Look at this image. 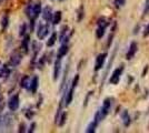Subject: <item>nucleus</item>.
Masks as SVG:
<instances>
[{"label":"nucleus","mask_w":149,"mask_h":133,"mask_svg":"<svg viewBox=\"0 0 149 133\" xmlns=\"http://www.w3.org/2000/svg\"><path fill=\"white\" fill-rule=\"evenodd\" d=\"M123 71H124V65H120L119 68H117V69L112 72L111 76L109 79V82L111 83V84H117V83H119L120 76L123 74Z\"/></svg>","instance_id":"1"},{"label":"nucleus","mask_w":149,"mask_h":133,"mask_svg":"<svg viewBox=\"0 0 149 133\" xmlns=\"http://www.w3.org/2000/svg\"><path fill=\"white\" fill-rule=\"evenodd\" d=\"M48 32H49V28H48V25L40 23L39 27H38V30H37V37L40 39V40H42V39H45L46 37H47Z\"/></svg>","instance_id":"2"},{"label":"nucleus","mask_w":149,"mask_h":133,"mask_svg":"<svg viewBox=\"0 0 149 133\" xmlns=\"http://www.w3.org/2000/svg\"><path fill=\"white\" fill-rule=\"evenodd\" d=\"M19 107V95L15 94L13 95L10 99H9V102H8V108L10 111H16Z\"/></svg>","instance_id":"3"},{"label":"nucleus","mask_w":149,"mask_h":133,"mask_svg":"<svg viewBox=\"0 0 149 133\" xmlns=\"http://www.w3.org/2000/svg\"><path fill=\"white\" fill-rule=\"evenodd\" d=\"M107 58V53L104 52V53H100L98 57L96 58V63H95V71H99L102 65L105 63V60Z\"/></svg>","instance_id":"4"},{"label":"nucleus","mask_w":149,"mask_h":133,"mask_svg":"<svg viewBox=\"0 0 149 133\" xmlns=\"http://www.w3.org/2000/svg\"><path fill=\"white\" fill-rule=\"evenodd\" d=\"M137 49H138V47H137L136 42H135V41L131 42L130 47H129V50H128L127 54H126V59H127V60H131L132 58L135 57V54H136V52H137Z\"/></svg>","instance_id":"5"},{"label":"nucleus","mask_w":149,"mask_h":133,"mask_svg":"<svg viewBox=\"0 0 149 133\" xmlns=\"http://www.w3.org/2000/svg\"><path fill=\"white\" fill-rule=\"evenodd\" d=\"M60 69H61V58L58 57L55 62V65H54V80H57L59 78Z\"/></svg>","instance_id":"6"},{"label":"nucleus","mask_w":149,"mask_h":133,"mask_svg":"<svg viewBox=\"0 0 149 133\" xmlns=\"http://www.w3.org/2000/svg\"><path fill=\"white\" fill-rule=\"evenodd\" d=\"M110 108H111V101H110V99H106L105 101H104V104H102V108L100 109V111L106 116L107 114L109 113Z\"/></svg>","instance_id":"7"},{"label":"nucleus","mask_w":149,"mask_h":133,"mask_svg":"<svg viewBox=\"0 0 149 133\" xmlns=\"http://www.w3.org/2000/svg\"><path fill=\"white\" fill-rule=\"evenodd\" d=\"M21 62V54L20 53H13L11 58H10V65L13 67H17L19 63Z\"/></svg>","instance_id":"8"},{"label":"nucleus","mask_w":149,"mask_h":133,"mask_svg":"<svg viewBox=\"0 0 149 133\" xmlns=\"http://www.w3.org/2000/svg\"><path fill=\"white\" fill-rule=\"evenodd\" d=\"M121 120L124 122L125 127H129L130 125V115H129L127 110L123 111V113H121Z\"/></svg>","instance_id":"9"},{"label":"nucleus","mask_w":149,"mask_h":133,"mask_svg":"<svg viewBox=\"0 0 149 133\" xmlns=\"http://www.w3.org/2000/svg\"><path fill=\"white\" fill-rule=\"evenodd\" d=\"M52 11H51V9H50L49 7H46L44 9V11H42V17H44V19L46 21H50V20L52 19Z\"/></svg>","instance_id":"10"},{"label":"nucleus","mask_w":149,"mask_h":133,"mask_svg":"<svg viewBox=\"0 0 149 133\" xmlns=\"http://www.w3.org/2000/svg\"><path fill=\"white\" fill-rule=\"evenodd\" d=\"M38 83H39V79H38V76H33V78H32V80H31L30 84H29V88H30V91L32 92V93H35V92L37 91Z\"/></svg>","instance_id":"11"},{"label":"nucleus","mask_w":149,"mask_h":133,"mask_svg":"<svg viewBox=\"0 0 149 133\" xmlns=\"http://www.w3.org/2000/svg\"><path fill=\"white\" fill-rule=\"evenodd\" d=\"M74 88H71L69 89L68 93H67V96H66V105H69L70 103H71V101H72V98H74Z\"/></svg>","instance_id":"12"},{"label":"nucleus","mask_w":149,"mask_h":133,"mask_svg":"<svg viewBox=\"0 0 149 133\" xmlns=\"http://www.w3.org/2000/svg\"><path fill=\"white\" fill-rule=\"evenodd\" d=\"M51 21H52L54 25H58V23L61 21V12H60V11H57V12L54 13Z\"/></svg>","instance_id":"13"},{"label":"nucleus","mask_w":149,"mask_h":133,"mask_svg":"<svg viewBox=\"0 0 149 133\" xmlns=\"http://www.w3.org/2000/svg\"><path fill=\"white\" fill-rule=\"evenodd\" d=\"M68 52V45L67 44H62L61 47L59 48V51H58V57L62 58L63 56H66Z\"/></svg>","instance_id":"14"},{"label":"nucleus","mask_w":149,"mask_h":133,"mask_svg":"<svg viewBox=\"0 0 149 133\" xmlns=\"http://www.w3.org/2000/svg\"><path fill=\"white\" fill-rule=\"evenodd\" d=\"M21 48H22L24 52H28V50H29V36H26L25 38H24Z\"/></svg>","instance_id":"15"},{"label":"nucleus","mask_w":149,"mask_h":133,"mask_svg":"<svg viewBox=\"0 0 149 133\" xmlns=\"http://www.w3.org/2000/svg\"><path fill=\"white\" fill-rule=\"evenodd\" d=\"M56 40H57V33L54 32V33L50 36L49 40H48V42H47V45H48V47H52V45L55 44V42H56Z\"/></svg>","instance_id":"16"},{"label":"nucleus","mask_w":149,"mask_h":133,"mask_svg":"<svg viewBox=\"0 0 149 133\" xmlns=\"http://www.w3.org/2000/svg\"><path fill=\"white\" fill-rule=\"evenodd\" d=\"M20 84H21V87H22V88H25V89L29 88V84H30V83H29V76H24V78L21 79Z\"/></svg>","instance_id":"17"},{"label":"nucleus","mask_w":149,"mask_h":133,"mask_svg":"<svg viewBox=\"0 0 149 133\" xmlns=\"http://www.w3.org/2000/svg\"><path fill=\"white\" fill-rule=\"evenodd\" d=\"M105 30L106 28H102V27H98L97 31H96V37L98 39H101L104 36H105Z\"/></svg>","instance_id":"18"},{"label":"nucleus","mask_w":149,"mask_h":133,"mask_svg":"<svg viewBox=\"0 0 149 133\" xmlns=\"http://www.w3.org/2000/svg\"><path fill=\"white\" fill-rule=\"evenodd\" d=\"M97 125H98V123L96 122V121H93L89 125H88V127H87V131L88 133H91V132H95V130H96V127H97Z\"/></svg>","instance_id":"19"},{"label":"nucleus","mask_w":149,"mask_h":133,"mask_svg":"<svg viewBox=\"0 0 149 133\" xmlns=\"http://www.w3.org/2000/svg\"><path fill=\"white\" fill-rule=\"evenodd\" d=\"M108 25H109V22H108V21H107L105 18H100V19L98 20V27L107 28V27H108Z\"/></svg>","instance_id":"20"},{"label":"nucleus","mask_w":149,"mask_h":133,"mask_svg":"<svg viewBox=\"0 0 149 133\" xmlns=\"http://www.w3.org/2000/svg\"><path fill=\"white\" fill-rule=\"evenodd\" d=\"M66 119H67V113H66V112H63V113L61 114V118L59 119V120H60V122H59V125H60V127H62V125L65 124Z\"/></svg>","instance_id":"21"},{"label":"nucleus","mask_w":149,"mask_h":133,"mask_svg":"<svg viewBox=\"0 0 149 133\" xmlns=\"http://www.w3.org/2000/svg\"><path fill=\"white\" fill-rule=\"evenodd\" d=\"M143 14H149V0H146L145 8H143Z\"/></svg>","instance_id":"22"},{"label":"nucleus","mask_w":149,"mask_h":133,"mask_svg":"<svg viewBox=\"0 0 149 133\" xmlns=\"http://www.w3.org/2000/svg\"><path fill=\"white\" fill-rule=\"evenodd\" d=\"M8 21H9L8 17H7V16H5V17L2 18V29H3V30L6 29L7 25H8Z\"/></svg>","instance_id":"23"},{"label":"nucleus","mask_w":149,"mask_h":133,"mask_svg":"<svg viewBox=\"0 0 149 133\" xmlns=\"http://www.w3.org/2000/svg\"><path fill=\"white\" fill-rule=\"evenodd\" d=\"M78 81H79V76L77 74V76L74 78V80H72V85H71V87H72V88H76L77 84H78Z\"/></svg>","instance_id":"24"},{"label":"nucleus","mask_w":149,"mask_h":133,"mask_svg":"<svg viewBox=\"0 0 149 133\" xmlns=\"http://www.w3.org/2000/svg\"><path fill=\"white\" fill-rule=\"evenodd\" d=\"M26 28H27V25L24 23V25H21L20 27V36H25L26 33Z\"/></svg>","instance_id":"25"},{"label":"nucleus","mask_w":149,"mask_h":133,"mask_svg":"<svg viewBox=\"0 0 149 133\" xmlns=\"http://www.w3.org/2000/svg\"><path fill=\"white\" fill-rule=\"evenodd\" d=\"M115 2H116L117 7H123L125 5V2H126V0H115Z\"/></svg>","instance_id":"26"},{"label":"nucleus","mask_w":149,"mask_h":133,"mask_svg":"<svg viewBox=\"0 0 149 133\" xmlns=\"http://www.w3.org/2000/svg\"><path fill=\"white\" fill-rule=\"evenodd\" d=\"M149 36V25H146L145 30H143V37H148Z\"/></svg>","instance_id":"27"},{"label":"nucleus","mask_w":149,"mask_h":133,"mask_svg":"<svg viewBox=\"0 0 149 133\" xmlns=\"http://www.w3.org/2000/svg\"><path fill=\"white\" fill-rule=\"evenodd\" d=\"M26 130H25V124L24 123H21L20 124V130H19V132H25Z\"/></svg>","instance_id":"28"},{"label":"nucleus","mask_w":149,"mask_h":133,"mask_svg":"<svg viewBox=\"0 0 149 133\" xmlns=\"http://www.w3.org/2000/svg\"><path fill=\"white\" fill-rule=\"evenodd\" d=\"M35 127H36V124L35 123H32L30 125V129H29V131L28 132H33V130H35Z\"/></svg>","instance_id":"29"},{"label":"nucleus","mask_w":149,"mask_h":133,"mask_svg":"<svg viewBox=\"0 0 149 133\" xmlns=\"http://www.w3.org/2000/svg\"><path fill=\"white\" fill-rule=\"evenodd\" d=\"M82 10H84V8L81 7V8H80V12H79V18H78V20L82 19Z\"/></svg>","instance_id":"30"},{"label":"nucleus","mask_w":149,"mask_h":133,"mask_svg":"<svg viewBox=\"0 0 149 133\" xmlns=\"http://www.w3.org/2000/svg\"><path fill=\"white\" fill-rule=\"evenodd\" d=\"M147 71H148V67H146V68H145V70H143V76H145V74L147 73Z\"/></svg>","instance_id":"31"},{"label":"nucleus","mask_w":149,"mask_h":133,"mask_svg":"<svg viewBox=\"0 0 149 133\" xmlns=\"http://www.w3.org/2000/svg\"><path fill=\"white\" fill-rule=\"evenodd\" d=\"M1 2H3V0H0V3H1Z\"/></svg>","instance_id":"32"}]
</instances>
